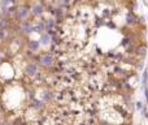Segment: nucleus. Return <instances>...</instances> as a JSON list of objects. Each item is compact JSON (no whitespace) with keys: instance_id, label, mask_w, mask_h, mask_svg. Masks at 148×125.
<instances>
[{"instance_id":"nucleus-1","label":"nucleus","mask_w":148,"mask_h":125,"mask_svg":"<svg viewBox=\"0 0 148 125\" xmlns=\"http://www.w3.org/2000/svg\"><path fill=\"white\" fill-rule=\"evenodd\" d=\"M29 16H30V7H29L27 4H22V5H18V7H17L14 17H16V20H17L18 24L27 21Z\"/></svg>"},{"instance_id":"nucleus-2","label":"nucleus","mask_w":148,"mask_h":125,"mask_svg":"<svg viewBox=\"0 0 148 125\" xmlns=\"http://www.w3.org/2000/svg\"><path fill=\"white\" fill-rule=\"evenodd\" d=\"M55 56L50 52H46V53H42L39 57H38V64L43 68H52L55 65Z\"/></svg>"},{"instance_id":"nucleus-3","label":"nucleus","mask_w":148,"mask_h":125,"mask_svg":"<svg viewBox=\"0 0 148 125\" xmlns=\"http://www.w3.org/2000/svg\"><path fill=\"white\" fill-rule=\"evenodd\" d=\"M46 11V5L43 3H34L31 7H30V13L34 16V17H39L44 13Z\"/></svg>"},{"instance_id":"nucleus-4","label":"nucleus","mask_w":148,"mask_h":125,"mask_svg":"<svg viewBox=\"0 0 148 125\" xmlns=\"http://www.w3.org/2000/svg\"><path fill=\"white\" fill-rule=\"evenodd\" d=\"M39 73V67L36 62H29L25 67V74L29 77H34V76H38Z\"/></svg>"},{"instance_id":"nucleus-5","label":"nucleus","mask_w":148,"mask_h":125,"mask_svg":"<svg viewBox=\"0 0 148 125\" xmlns=\"http://www.w3.org/2000/svg\"><path fill=\"white\" fill-rule=\"evenodd\" d=\"M18 31H20V33H23V34H30V33H34V26H32V22H31V21H25V22L18 24Z\"/></svg>"},{"instance_id":"nucleus-6","label":"nucleus","mask_w":148,"mask_h":125,"mask_svg":"<svg viewBox=\"0 0 148 125\" xmlns=\"http://www.w3.org/2000/svg\"><path fill=\"white\" fill-rule=\"evenodd\" d=\"M32 26H34V33H42V31H44L47 29L44 20H39V21L32 22Z\"/></svg>"},{"instance_id":"nucleus-7","label":"nucleus","mask_w":148,"mask_h":125,"mask_svg":"<svg viewBox=\"0 0 148 125\" xmlns=\"http://www.w3.org/2000/svg\"><path fill=\"white\" fill-rule=\"evenodd\" d=\"M26 46H27V50L29 51H31V52H36L39 48H40V43H39V41H29L27 43H26Z\"/></svg>"},{"instance_id":"nucleus-8","label":"nucleus","mask_w":148,"mask_h":125,"mask_svg":"<svg viewBox=\"0 0 148 125\" xmlns=\"http://www.w3.org/2000/svg\"><path fill=\"white\" fill-rule=\"evenodd\" d=\"M51 41H52V37H51L48 33H42V35H40V41H39L40 44L47 46V44L51 43Z\"/></svg>"},{"instance_id":"nucleus-9","label":"nucleus","mask_w":148,"mask_h":125,"mask_svg":"<svg viewBox=\"0 0 148 125\" xmlns=\"http://www.w3.org/2000/svg\"><path fill=\"white\" fill-rule=\"evenodd\" d=\"M126 24H127V25H134V24H136V17H135V14H134L131 11H129L127 14H126Z\"/></svg>"},{"instance_id":"nucleus-10","label":"nucleus","mask_w":148,"mask_h":125,"mask_svg":"<svg viewBox=\"0 0 148 125\" xmlns=\"http://www.w3.org/2000/svg\"><path fill=\"white\" fill-rule=\"evenodd\" d=\"M31 107H32V108H35V110H42V108L44 107V103H43L42 100L34 99V100L31 102Z\"/></svg>"},{"instance_id":"nucleus-11","label":"nucleus","mask_w":148,"mask_h":125,"mask_svg":"<svg viewBox=\"0 0 148 125\" xmlns=\"http://www.w3.org/2000/svg\"><path fill=\"white\" fill-rule=\"evenodd\" d=\"M142 83H143V87H147V83H148V68L144 69L143 78H142Z\"/></svg>"},{"instance_id":"nucleus-12","label":"nucleus","mask_w":148,"mask_h":125,"mask_svg":"<svg viewBox=\"0 0 148 125\" xmlns=\"http://www.w3.org/2000/svg\"><path fill=\"white\" fill-rule=\"evenodd\" d=\"M143 107H144V104H143L142 102H136V103H135V108H136L138 111H142Z\"/></svg>"},{"instance_id":"nucleus-13","label":"nucleus","mask_w":148,"mask_h":125,"mask_svg":"<svg viewBox=\"0 0 148 125\" xmlns=\"http://www.w3.org/2000/svg\"><path fill=\"white\" fill-rule=\"evenodd\" d=\"M144 94H145V99L148 100V87H144Z\"/></svg>"},{"instance_id":"nucleus-14","label":"nucleus","mask_w":148,"mask_h":125,"mask_svg":"<svg viewBox=\"0 0 148 125\" xmlns=\"http://www.w3.org/2000/svg\"><path fill=\"white\" fill-rule=\"evenodd\" d=\"M3 41H4V38H3V37H2V34H0V43H2V42H3Z\"/></svg>"},{"instance_id":"nucleus-15","label":"nucleus","mask_w":148,"mask_h":125,"mask_svg":"<svg viewBox=\"0 0 148 125\" xmlns=\"http://www.w3.org/2000/svg\"><path fill=\"white\" fill-rule=\"evenodd\" d=\"M0 12H2V8H0Z\"/></svg>"}]
</instances>
